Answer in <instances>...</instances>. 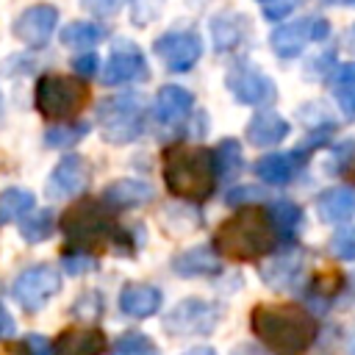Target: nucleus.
<instances>
[{
    "label": "nucleus",
    "mask_w": 355,
    "mask_h": 355,
    "mask_svg": "<svg viewBox=\"0 0 355 355\" xmlns=\"http://www.w3.org/2000/svg\"><path fill=\"white\" fill-rule=\"evenodd\" d=\"M250 327L255 338L275 355H302L316 338L313 316L305 308L288 302L255 305L250 313Z\"/></svg>",
    "instance_id": "1"
},
{
    "label": "nucleus",
    "mask_w": 355,
    "mask_h": 355,
    "mask_svg": "<svg viewBox=\"0 0 355 355\" xmlns=\"http://www.w3.org/2000/svg\"><path fill=\"white\" fill-rule=\"evenodd\" d=\"M277 239L263 205H241L239 214L225 219L214 233V250L233 261H252L263 258L275 250Z\"/></svg>",
    "instance_id": "2"
},
{
    "label": "nucleus",
    "mask_w": 355,
    "mask_h": 355,
    "mask_svg": "<svg viewBox=\"0 0 355 355\" xmlns=\"http://www.w3.org/2000/svg\"><path fill=\"white\" fill-rule=\"evenodd\" d=\"M161 175H164L169 194L178 200H186V202L205 200L216 186L214 158H211V150H205V147H191V144L166 147Z\"/></svg>",
    "instance_id": "3"
},
{
    "label": "nucleus",
    "mask_w": 355,
    "mask_h": 355,
    "mask_svg": "<svg viewBox=\"0 0 355 355\" xmlns=\"http://www.w3.org/2000/svg\"><path fill=\"white\" fill-rule=\"evenodd\" d=\"M144 97L125 92L97 103V125L108 144H130L144 133Z\"/></svg>",
    "instance_id": "4"
},
{
    "label": "nucleus",
    "mask_w": 355,
    "mask_h": 355,
    "mask_svg": "<svg viewBox=\"0 0 355 355\" xmlns=\"http://www.w3.org/2000/svg\"><path fill=\"white\" fill-rule=\"evenodd\" d=\"M86 86L83 80L78 78H67V75H42L36 80V92H33V103H36V111L44 116V119H53V122H61V119H69L75 116L83 103H86Z\"/></svg>",
    "instance_id": "5"
},
{
    "label": "nucleus",
    "mask_w": 355,
    "mask_h": 355,
    "mask_svg": "<svg viewBox=\"0 0 355 355\" xmlns=\"http://www.w3.org/2000/svg\"><path fill=\"white\" fill-rule=\"evenodd\" d=\"M114 227H116V222L111 216V208L103 205V200H78L61 216V230L75 247L108 241Z\"/></svg>",
    "instance_id": "6"
},
{
    "label": "nucleus",
    "mask_w": 355,
    "mask_h": 355,
    "mask_svg": "<svg viewBox=\"0 0 355 355\" xmlns=\"http://www.w3.org/2000/svg\"><path fill=\"white\" fill-rule=\"evenodd\" d=\"M219 305L202 297H186L164 313L161 324L169 336H211L219 324Z\"/></svg>",
    "instance_id": "7"
},
{
    "label": "nucleus",
    "mask_w": 355,
    "mask_h": 355,
    "mask_svg": "<svg viewBox=\"0 0 355 355\" xmlns=\"http://www.w3.org/2000/svg\"><path fill=\"white\" fill-rule=\"evenodd\" d=\"M58 291H61V275L50 263H36V266L22 269L11 286L14 302L28 313L42 311Z\"/></svg>",
    "instance_id": "8"
},
{
    "label": "nucleus",
    "mask_w": 355,
    "mask_h": 355,
    "mask_svg": "<svg viewBox=\"0 0 355 355\" xmlns=\"http://www.w3.org/2000/svg\"><path fill=\"white\" fill-rule=\"evenodd\" d=\"M225 86L236 97V103H241V105H269L277 100L275 80L266 72H261L252 61L230 64L227 75H225Z\"/></svg>",
    "instance_id": "9"
},
{
    "label": "nucleus",
    "mask_w": 355,
    "mask_h": 355,
    "mask_svg": "<svg viewBox=\"0 0 355 355\" xmlns=\"http://www.w3.org/2000/svg\"><path fill=\"white\" fill-rule=\"evenodd\" d=\"M327 36H330V22L324 17H305L275 28V33L269 36V47L280 58H297L308 44L324 42Z\"/></svg>",
    "instance_id": "10"
},
{
    "label": "nucleus",
    "mask_w": 355,
    "mask_h": 355,
    "mask_svg": "<svg viewBox=\"0 0 355 355\" xmlns=\"http://www.w3.org/2000/svg\"><path fill=\"white\" fill-rule=\"evenodd\" d=\"M153 53L169 72H189L202 55V42L191 31H166L153 42Z\"/></svg>",
    "instance_id": "11"
},
{
    "label": "nucleus",
    "mask_w": 355,
    "mask_h": 355,
    "mask_svg": "<svg viewBox=\"0 0 355 355\" xmlns=\"http://www.w3.org/2000/svg\"><path fill=\"white\" fill-rule=\"evenodd\" d=\"M144 78H147V58L141 47L130 39H116L111 44V55H108V64L103 67L100 80L105 86H122V83H133Z\"/></svg>",
    "instance_id": "12"
},
{
    "label": "nucleus",
    "mask_w": 355,
    "mask_h": 355,
    "mask_svg": "<svg viewBox=\"0 0 355 355\" xmlns=\"http://www.w3.org/2000/svg\"><path fill=\"white\" fill-rule=\"evenodd\" d=\"M261 280L272 288V291H291L302 283L305 275V252L294 244H286L283 252L269 255L261 266H258Z\"/></svg>",
    "instance_id": "13"
},
{
    "label": "nucleus",
    "mask_w": 355,
    "mask_h": 355,
    "mask_svg": "<svg viewBox=\"0 0 355 355\" xmlns=\"http://www.w3.org/2000/svg\"><path fill=\"white\" fill-rule=\"evenodd\" d=\"M89 183H92V164L83 155L69 153L53 166V172L47 178V194L58 197V200H69V197L83 194L89 189Z\"/></svg>",
    "instance_id": "14"
},
{
    "label": "nucleus",
    "mask_w": 355,
    "mask_h": 355,
    "mask_svg": "<svg viewBox=\"0 0 355 355\" xmlns=\"http://www.w3.org/2000/svg\"><path fill=\"white\" fill-rule=\"evenodd\" d=\"M55 25H58V8L50 3H36L11 22V33L28 47H44L53 39Z\"/></svg>",
    "instance_id": "15"
},
{
    "label": "nucleus",
    "mask_w": 355,
    "mask_h": 355,
    "mask_svg": "<svg viewBox=\"0 0 355 355\" xmlns=\"http://www.w3.org/2000/svg\"><path fill=\"white\" fill-rule=\"evenodd\" d=\"M194 111V94L178 83H166L158 89L155 94V105H153V116L161 128L166 130H178L189 122Z\"/></svg>",
    "instance_id": "16"
},
{
    "label": "nucleus",
    "mask_w": 355,
    "mask_h": 355,
    "mask_svg": "<svg viewBox=\"0 0 355 355\" xmlns=\"http://www.w3.org/2000/svg\"><path fill=\"white\" fill-rule=\"evenodd\" d=\"M308 153L302 147H294L288 153H269V155H261L252 166L255 178H261L266 186H286L291 183L308 164Z\"/></svg>",
    "instance_id": "17"
},
{
    "label": "nucleus",
    "mask_w": 355,
    "mask_h": 355,
    "mask_svg": "<svg viewBox=\"0 0 355 355\" xmlns=\"http://www.w3.org/2000/svg\"><path fill=\"white\" fill-rule=\"evenodd\" d=\"M155 189L147 180L139 178H119L114 183H108L103 189V205H108L111 211H130V208H141L147 202H153Z\"/></svg>",
    "instance_id": "18"
},
{
    "label": "nucleus",
    "mask_w": 355,
    "mask_h": 355,
    "mask_svg": "<svg viewBox=\"0 0 355 355\" xmlns=\"http://www.w3.org/2000/svg\"><path fill=\"white\" fill-rule=\"evenodd\" d=\"M288 130H291L288 119H283L277 111L263 105L261 111H255L250 116V122L244 128V139L252 147H275V144H280L288 136Z\"/></svg>",
    "instance_id": "19"
},
{
    "label": "nucleus",
    "mask_w": 355,
    "mask_h": 355,
    "mask_svg": "<svg viewBox=\"0 0 355 355\" xmlns=\"http://www.w3.org/2000/svg\"><path fill=\"white\" fill-rule=\"evenodd\" d=\"M263 208L269 214V222H272L277 244H294L300 230H302V225H305V211L294 200H286V197H275Z\"/></svg>",
    "instance_id": "20"
},
{
    "label": "nucleus",
    "mask_w": 355,
    "mask_h": 355,
    "mask_svg": "<svg viewBox=\"0 0 355 355\" xmlns=\"http://www.w3.org/2000/svg\"><path fill=\"white\" fill-rule=\"evenodd\" d=\"M172 272L178 277H211L222 272V255L211 244L189 247L172 258Z\"/></svg>",
    "instance_id": "21"
},
{
    "label": "nucleus",
    "mask_w": 355,
    "mask_h": 355,
    "mask_svg": "<svg viewBox=\"0 0 355 355\" xmlns=\"http://www.w3.org/2000/svg\"><path fill=\"white\" fill-rule=\"evenodd\" d=\"M316 216L324 225H341L355 216V186H330L316 194Z\"/></svg>",
    "instance_id": "22"
},
{
    "label": "nucleus",
    "mask_w": 355,
    "mask_h": 355,
    "mask_svg": "<svg viewBox=\"0 0 355 355\" xmlns=\"http://www.w3.org/2000/svg\"><path fill=\"white\" fill-rule=\"evenodd\" d=\"M161 302H164L161 288L150 286V283H128L119 291V311L130 319H147V316L158 313Z\"/></svg>",
    "instance_id": "23"
},
{
    "label": "nucleus",
    "mask_w": 355,
    "mask_h": 355,
    "mask_svg": "<svg viewBox=\"0 0 355 355\" xmlns=\"http://www.w3.org/2000/svg\"><path fill=\"white\" fill-rule=\"evenodd\" d=\"M105 349H108V341L97 327L64 330L53 344V355H103Z\"/></svg>",
    "instance_id": "24"
},
{
    "label": "nucleus",
    "mask_w": 355,
    "mask_h": 355,
    "mask_svg": "<svg viewBox=\"0 0 355 355\" xmlns=\"http://www.w3.org/2000/svg\"><path fill=\"white\" fill-rule=\"evenodd\" d=\"M211 158H214V180L219 186H227L233 183L241 169H244V155H241V144L239 139H222L214 150H211Z\"/></svg>",
    "instance_id": "25"
},
{
    "label": "nucleus",
    "mask_w": 355,
    "mask_h": 355,
    "mask_svg": "<svg viewBox=\"0 0 355 355\" xmlns=\"http://www.w3.org/2000/svg\"><path fill=\"white\" fill-rule=\"evenodd\" d=\"M244 31H247V22L239 17V14H216L211 19V36H214V47L219 53H230L241 44L244 39Z\"/></svg>",
    "instance_id": "26"
},
{
    "label": "nucleus",
    "mask_w": 355,
    "mask_h": 355,
    "mask_svg": "<svg viewBox=\"0 0 355 355\" xmlns=\"http://www.w3.org/2000/svg\"><path fill=\"white\" fill-rule=\"evenodd\" d=\"M105 39V28L89 19H75L61 28V44L75 47V50H89Z\"/></svg>",
    "instance_id": "27"
},
{
    "label": "nucleus",
    "mask_w": 355,
    "mask_h": 355,
    "mask_svg": "<svg viewBox=\"0 0 355 355\" xmlns=\"http://www.w3.org/2000/svg\"><path fill=\"white\" fill-rule=\"evenodd\" d=\"M55 233V214L50 208H42V211H28L19 222V236L28 241V244H39V241H47L50 236Z\"/></svg>",
    "instance_id": "28"
},
{
    "label": "nucleus",
    "mask_w": 355,
    "mask_h": 355,
    "mask_svg": "<svg viewBox=\"0 0 355 355\" xmlns=\"http://www.w3.org/2000/svg\"><path fill=\"white\" fill-rule=\"evenodd\" d=\"M33 205H36V197L28 189L14 186V189L0 191V225H8L14 219H22L28 211H33Z\"/></svg>",
    "instance_id": "29"
},
{
    "label": "nucleus",
    "mask_w": 355,
    "mask_h": 355,
    "mask_svg": "<svg viewBox=\"0 0 355 355\" xmlns=\"http://www.w3.org/2000/svg\"><path fill=\"white\" fill-rule=\"evenodd\" d=\"M86 133H89V122H64L61 119L44 130V144L53 150H67V147L78 144Z\"/></svg>",
    "instance_id": "30"
},
{
    "label": "nucleus",
    "mask_w": 355,
    "mask_h": 355,
    "mask_svg": "<svg viewBox=\"0 0 355 355\" xmlns=\"http://www.w3.org/2000/svg\"><path fill=\"white\" fill-rule=\"evenodd\" d=\"M114 355H161V349L150 336L128 330L114 341Z\"/></svg>",
    "instance_id": "31"
},
{
    "label": "nucleus",
    "mask_w": 355,
    "mask_h": 355,
    "mask_svg": "<svg viewBox=\"0 0 355 355\" xmlns=\"http://www.w3.org/2000/svg\"><path fill=\"white\" fill-rule=\"evenodd\" d=\"M327 252L338 261H355V225L336 230L327 241Z\"/></svg>",
    "instance_id": "32"
},
{
    "label": "nucleus",
    "mask_w": 355,
    "mask_h": 355,
    "mask_svg": "<svg viewBox=\"0 0 355 355\" xmlns=\"http://www.w3.org/2000/svg\"><path fill=\"white\" fill-rule=\"evenodd\" d=\"M61 266L67 275H89L97 269V258L92 252H86L83 247H78V250H69L61 255Z\"/></svg>",
    "instance_id": "33"
},
{
    "label": "nucleus",
    "mask_w": 355,
    "mask_h": 355,
    "mask_svg": "<svg viewBox=\"0 0 355 355\" xmlns=\"http://www.w3.org/2000/svg\"><path fill=\"white\" fill-rule=\"evenodd\" d=\"M341 288H344L341 277L333 275V272H324V275H316V277L311 280V291H308V294H311L316 302H330Z\"/></svg>",
    "instance_id": "34"
},
{
    "label": "nucleus",
    "mask_w": 355,
    "mask_h": 355,
    "mask_svg": "<svg viewBox=\"0 0 355 355\" xmlns=\"http://www.w3.org/2000/svg\"><path fill=\"white\" fill-rule=\"evenodd\" d=\"M349 169H355V141H341V144H336L333 153H330L327 172L344 175V172H349Z\"/></svg>",
    "instance_id": "35"
},
{
    "label": "nucleus",
    "mask_w": 355,
    "mask_h": 355,
    "mask_svg": "<svg viewBox=\"0 0 355 355\" xmlns=\"http://www.w3.org/2000/svg\"><path fill=\"white\" fill-rule=\"evenodd\" d=\"M258 200H269L266 191L258 189V186H236V189H230V191L225 194V205H230V208L252 205V202H258Z\"/></svg>",
    "instance_id": "36"
},
{
    "label": "nucleus",
    "mask_w": 355,
    "mask_h": 355,
    "mask_svg": "<svg viewBox=\"0 0 355 355\" xmlns=\"http://www.w3.org/2000/svg\"><path fill=\"white\" fill-rule=\"evenodd\" d=\"M72 313L80 316V319H97L103 313V297L97 291H86L80 300H75Z\"/></svg>",
    "instance_id": "37"
},
{
    "label": "nucleus",
    "mask_w": 355,
    "mask_h": 355,
    "mask_svg": "<svg viewBox=\"0 0 355 355\" xmlns=\"http://www.w3.org/2000/svg\"><path fill=\"white\" fill-rule=\"evenodd\" d=\"M261 3V14H263V19H269V22H277V19H283V17H288L302 0H258Z\"/></svg>",
    "instance_id": "38"
},
{
    "label": "nucleus",
    "mask_w": 355,
    "mask_h": 355,
    "mask_svg": "<svg viewBox=\"0 0 355 355\" xmlns=\"http://www.w3.org/2000/svg\"><path fill=\"white\" fill-rule=\"evenodd\" d=\"M125 3H128V0H80V6H83L86 11H92L94 17H111V14H116Z\"/></svg>",
    "instance_id": "39"
},
{
    "label": "nucleus",
    "mask_w": 355,
    "mask_h": 355,
    "mask_svg": "<svg viewBox=\"0 0 355 355\" xmlns=\"http://www.w3.org/2000/svg\"><path fill=\"white\" fill-rule=\"evenodd\" d=\"M22 347H25V355H53L50 338L39 336V333H28L25 341H22Z\"/></svg>",
    "instance_id": "40"
},
{
    "label": "nucleus",
    "mask_w": 355,
    "mask_h": 355,
    "mask_svg": "<svg viewBox=\"0 0 355 355\" xmlns=\"http://www.w3.org/2000/svg\"><path fill=\"white\" fill-rule=\"evenodd\" d=\"M100 67V58L94 53H83V55H75L72 58V69L78 72V78H92Z\"/></svg>",
    "instance_id": "41"
},
{
    "label": "nucleus",
    "mask_w": 355,
    "mask_h": 355,
    "mask_svg": "<svg viewBox=\"0 0 355 355\" xmlns=\"http://www.w3.org/2000/svg\"><path fill=\"white\" fill-rule=\"evenodd\" d=\"M336 100H338V108L344 111L347 119H355V86H336Z\"/></svg>",
    "instance_id": "42"
},
{
    "label": "nucleus",
    "mask_w": 355,
    "mask_h": 355,
    "mask_svg": "<svg viewBox=\"0 0 355 355\" xmlns=\"http://www.w3.org/2000/svg\"><path fill=\"white\" fill-rule=\"evenodd\" d=\"M330 86H333V89H336V86H355V61L336 67V69L330 72Z\"/></svg>",
    "instance_id": "43"
},
{
    "label": "nucleus",
    "mask_w": 355,
    "mask_h": 355,
    "mask_svg": "<svg viewBox=\"0 0 355 355\" xmlns=\"http://www.w3.org/2000/svg\"><path fill=\"white\" fill-rule=\"evenodd\" d=\"M14 333H17V322H14L11 311L0 302V341H3V338H11Z\"/></svg>",
    "instance_id": "44"
},
{
    "label": "nucleus",
    "mask_w": 355,
    "mask_h": 355,
    "mask_svg": "<svg viewBox=\"0 0 355 355\" xmlns=\"http://www.w3.org/2000/svg\"><path fill=\"white\" fill-rule=\"evenodd\" d=\"M183 355H216L211 347H194V349H189V352H183Z\"/></svg>",
    "instance_id": "45"
},
{
    "label": "nucleus",
    "mask_w": 355,
    "mask_h": 355,
    "mask_svg": "<svg viewBox=\"0 0 355 355\" xmlns=\"http://www.w3.org/2000/svg\"><path fill=\"white\" fill-rule=\"evenodd\" d=\"M347 355H355V327H352V333L347 338Z\"/></svg>",
    "instance_id": "46"
},
{
    "label": "nucleus",
    "mask_w": 355,
    "mask_h": 355,
    "mask_svg": "<svg viewBox=\"0 0 355 355\" xmlns=\"http://www.w3.org/2000/svg\"><path fill=\"white\" fill-rule=\"evenodd\" d=\"M347 47L355 53V25H352V28H349V33H347Z\"/></svg>",
    "instance_id": "47"
},
{
    "label": "nucleus",
    "mask_w": 355,
    "mask_h": 355,
    "mask_svg": "<svg viewBox=\"0 0 355 355\" xmlns=\"http://www.w3.org/2000/svg\"><path fill=\"white\" fill-rule=\"evenodd\" d=\"M327 6H355V0H324Z\"/></svg>",
    "instance_id": "48"
},
{
    "label": "nucleus",
    "mask_w": 355,
    "mask_h": 355,
    "mask_svg": "<svg viewBox=\"0 0 355 355\" xmlns=\"http://www.w3.org/2000/svg\"><path fill=\"white\" fill-rule=\"evenodd\" d=\"M347 288H349V294H352V297H355V272H352V275H349V286H347Z\"/></svg>",
    "instance_id": "49"
},
{
    "label": "nucleus",
    "mask_w": 355,
    "mask_h": 355,
    "mask_svg": "<svg viewBox=\"0 0 355 355\" xmlns=\"http://www.w3.org/2000/svg\"><path fill=\"white\" fill-rule=\"evenodd\" d=\"M3 111H6V105H3V92H0V122H3Z\"/></svg>",
    "instance_id": "50"
}]
</instances>
